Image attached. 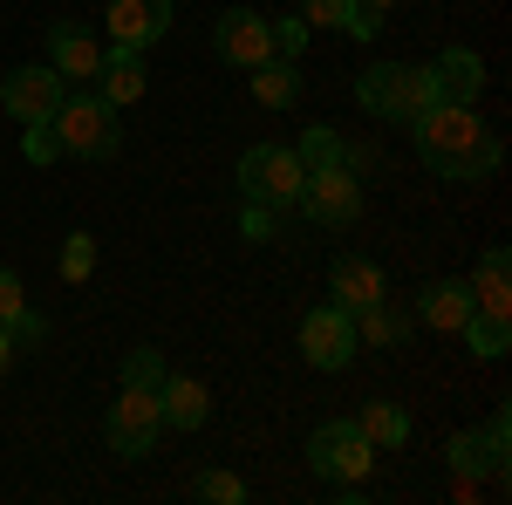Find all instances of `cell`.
<instances>
[{
    "label": "cell",
    "instance_id": "obj_1",
    "mask_svg": "<svg viewBox=\"0 0 512 505\" xmlns=\"http://www.w3.org/2000/svg\"><path fill=\"white\" fill-rule=\"evenodd\" d=\"M410 137H417L424 171L451 178V185H478V178H492L499 157H506L499 130H485V117H478V103H431L424 117L410 123Z\"/></svg>",
    "mask_w": 512,
    "mask_h": 505
},
{
    "label": "cell",
    "instance_id": "obj_26",
    "mask_svg": "<svg viewBox=\"0 0 512 505\" xmlns=\"http://www.w3.org/2000/svg\"><path fill=\"white\" fill-rule=\"evenodd\" d=\"M171 369H164V349H130L123 355V389H158Z\"/></svg>",
    "mask_w": 512,
    "mask_h": 505
},
{
    "label": "cell",
    "instance_id": "obj_36",
    "mask_svg": "<svg viewBox=\"0 0 512 505\" xmlns=\"http://www.w3.org/2000/svg\"><path fill=\"white\" fill-rule=\"evenodd\" d=\"M355 7H369V14H390L396 0H355Z\"/></svg>",
    "mask_w": 512,
    "mask_h": 505
},
{
    "label": "cell",
    "instance_id": "obj_14",
    "mask_svg": "<svg viewBox=\"0 0 512 505\" xmlns=\"http://www.w3.org/2000/svg\"><path fill=\"white\" fill-rule=\"evenodd\" d=\"M144 82H151V69H144V48H117V41H110V48H103V69H96V82H89V89H96V96H103V103H137V96H144Z\"/></svg>",
    "mask_w": 512,
    "mask_h": 505
},
{
    "label": "cell",
    "instance_id": "obj_18",
    "mask_svg": "<svg viewBox=\"0 0 512 505\" xmlns=\"http://www.w3.org/2000/svg\"><path fill=\"white\" fill-rule=\"evenodd\" d=\"M472 301H478V314H506L512 321V253L506 246H485V253H478Z\"/></svg>",
    "mask_w": 512,
    "mask_h": 505
},
{
    "label": "cell",
    "instance_id": "obj_7",
    "mask_svg": "<svg viewBox=\"0 0 512 505\" xmlns=\"http://www.w3.org/2000/svg\"><path fill=\"white\" fill-rule=\"evenodd\" d=\"M103 437H110V451L117 458H151L164 437V410H158V389H123L117 403H110V417H103Z\"/></svg>",
    "mask_w": 512,
    "mask_h": 505
},
{
    "label": "cell",
    "instance_id": "obj_23",
    "mask_svg": "<svg viewBox=\"0 0 512 505\" xmlns=\"http://www.w3.org/2000/svg\"><path fill=\"white\" fill-rule=\"evenodd\" d=\"M410 328H417V321H403V314H390L383 301H376V308H362V314H355V342H376V349H390V342H403Z\"/></svg>",
    "mask_w": 512,
    "mask_h": 505
},
{
    "label": "cell",
    "instance_id": "obj_8",
    "mask_svg": "<svg viewBox=\"0 0 512 505\" xmlns=\"http://www.w3.org/2000/svg\"><path fill=\"white\" fill-rule=\"evenodd\" d=\"M355 349H362V342H355L349 308H335V301H328V308H308V321H301V355H308L315 369H349Z\"/></svg>",
    "mask_w": 512,
    "mask_h": 505
},
{
    "label": "cell",
    "instance_id": "obj_28",
    "mask_svg": "<svg viewBox=\"0 0 512 505\" xmlns=\"http://www.w3.org/2000/svg\"><path fill=\"white\" fill-rule=\"evenodd\" d=\"M192 492H198V499H212V505H246V485H239L233 471H198Z\"/></svg>",
    "mask_w": 512,
    "mask_h": 505
},
{
    "label": "cell",
    "instance_id": "obj_17",
    "mask_svg": "<svg viewBox=\"0 0 512 505\" xmlns=\"http://www.w3.org/2000/svg\"><path fill=\"white\" fill-rule=\"evenodd\" d=\"M158 410H164V430H198L212 417V396L198 376H164L158 383Z\"/></svg>",
    "mask_w": 512,
    "mask_h": 505
},
{
    "label": "cell",
    "instance_id": "obj_29",
    "mask_svg": "<svg viewBox=\"0 0 512 505\" xmlns=\"http://www.w3.org/2000/svg\"><path fill=\"white\" fill-rule=\"evenodd\" d=\"M239 233L253 239V246H260V239H274L280 233V212H274V205H260V198H246V205H239Z\"/></svg>",
    "mask_w": 512,
    "mask_h": 505
},
{
    "label": "cell",
    "instance_id": "obj_20",
    "mask_svg": "<svg viewBox=\"0 0 512 505\" xmlns=\"http://www.w3.org/2000/svg\"><path fill=\"white\" fill-rule=\"evenodd\" d=\"M355 430H362V437H369L376 451H403V444H410V410H403V403H383V396H376V403H362Z\"/></svg>",
    "mask_w": 512,
    "mask_h": 505
},
{
    "label": "cell",
    "instance_id": "obj_11",
    "mask_svg": "<svg viewBox=\"0 0 512 505\" xmlns=\"http://www.w3.org/2000/svg\"><path fill=\"white\" fill-rule=\"evenodd\" d=\"M48 69L69 82V89H89L96 69H103V41L89 35V28H76V21H55L48 28Z\"/></svg>",
    "mask_w": 512,
    "mask_h": 505
},
{
    "label": "cell",
    "instance_id": "obj_27",
    "mask_svg": "<svg viewBox=\"0 0 512 505\" xmlns=\"http://www.w3.org/2000/svg\"><path fill=\"white\" fill-rule=\"evenodd\" d=\"M89 273H96V239L69 233L62 239V280H89Z\"/></svg>",
    "mask_w": 512,
    "mask_h": 505
},
{
    "label": "cell",
    "instance_id": "obj_5",
    "mask_svg": "<svg viewBox=\"0 0 512 505\" xmlns=\"http://www.w3.org/2000/svg\"><path fill=\"white\" fill-rule=\"evenodd\" d=\"M308 219H315L321 233H349L355 219H362V171L349 164H328V171H308V185L294 198Z\"/></svg>",
    "mask_w": 512,
    "mask_h": 505
},
{
    "label": "cell",
    "instance_id": "obj_33",
    "mask_svg": "<svg viewBox=\"0 0 512 505\" xmlns=\"http://www.w3.org/2000/svg\"><path fill=\"white\" fill-rule=\"evenodd\" d=\"M267 28H274V55H287V62L308 48V21H274V14H267Z\"/></svg>",
    "mask_w": 512,
    "mask_h": 505
},
{
    "label": "cell",
    "instance_id": "obj_6",
    "mask_svg": "<svg viewBox=\"0 0 512 505\" xmlns=\"http://www.w3.org/2000/svg\"><path fill=\"white\" fill-rule=\"evenodd\" d=\"M308 465L335 485H369V465H376V444L355 430V417H335L308 437Z\"/></svg>",
    "mask_w": 512,
    "mask_h": 505
},
{
    "label": "cell",
    "instance_id": "obj_2",
    "mask_svg": "<svg viewBox=\"0 0 512 505\" xmlns=\"http://www.w3.org/2000/svg\"><path fill=\"white\" fill-rule=\"evenodd\" d=\"M355 103L376 123H403L410 130L437 103V82H431V69H410V62H369L355 76Z\"/></svg>",
    "mask_w": 512,
    "mask_h": 505
},
{
    "label": "cell",
    "instance_id": "obj_25",
    "mask_svg": "<svg viewBox=\"0 0 512 505\" xmlns=\"http://www.w3.org/2000/svg\"><path fill=\"white\" fill-rule=\"evenodd\" d=\"M478 437H485V458H492V478L506 485V458H512V410H506V403L492 410V424L478 430Z\"/></svg>",
    "mask_w": 512,
    "mask_h": 505
},
{
    "label": "cell",
    "instance_id": "obj_30",
    "mask_svg": "<svg viewBox=\"0 0 512 505\" xmlns=\"http://www.w3.org/2000/svg\"><path fill=\"white\" fill-rule=\"evenodd\" d=\"M355 0H301V21L308 28H349Z\"/></svg>",
    "mask_w": 512,
    "mask_h": 505
},
{
    "label": "cell",
    "instance_id": "obj_35",
    "mask_svg": "<svg viewBox=\"0 0 512 505\" xmlns=\"http://www.w3.org/2000/svg\"><path fill=\"white\" fill-rule=\"evenodd\" d=\"M14 362H21V342H14V328H0V376H7Z\"/></svg>",
    "mask_w": 512,
    "mask_h": 505
},
{
    "label": "cell",
    "instance_id": "obj_10",
    "mask_svg": "<svg viewBox=\"0 0 512 505\" xmlns=\"http://www.w3.org/2000/svg\"><path fill=\"white\" fill-rule=\"evenodd\" d=\"M62 96H69V82L55 76V69H14V76L0 82V103H7V117L21 123H48L55 110H62Z\"/></svg>",
    "mask_w": 512,
    "mask_h": 505
},
{
    "label": "cell",
    "instance_id": "obj_13",
    "mask_svg": "<svg viewBox=\"0 0 512 505\" xmlns=\"http://www.w3.org/2000/svg\"><path fill=\"white\" fill-rule=\"evenodd\" d=\"M328 294H335V308H376V301H390V287H383V267L376 260H362V253H342L335 267H328Z\"/></svg>",
    "mask_w": 512,
    "mask_h": 505
},
{
    "label": "cell",
    "instance_id": "obj_21",
    "mask_svg": "<svg viewBox=\"0 0 512 505\" xmlns=\"http://www.w3.org/2000/svg\"><path fill=\"white\" fill-rule=\"evenodd\" d=\"M458 342H465V349L478 355V362H499V355H506V342H512V321L506 314H465V328H458Z\"/></svg>",
    "mask_w": 512,
    "mask_h": 505
},
{
    "label": "cell",
    "instance_id": "obj_22",
    "mask_svg": "<svg viewBox=\"0 0 512 505\" xmlns=\"http://www.w3.org/2000/svg\"><path fill=\"white\" fill-rule=\"evenodd\" d=\"M294 157H301L308 171H328V164H349V144H342L335 123H308V137L294 144Z\"/></svg>",
    "mask_w": 512,
    "mask_h": 505
},
{
    "label": "cell",
    "instance_id": "obj_12",
    "mask_svg": "<svg viewBox=\"0 0 512 505\" xmlns=\"http://www.w3.org/2000/svg\"><path fill=\"white\" fill-rule=\"evenodd\" d=\"M103 28L117 48H151L171 28V0H110L103 7Z\"/></svg>",
    "mask_w": 512,
    "mask_h": 505
},
{
    "label": "cell",
    "instance_id": "obj_31",
    "mask_svg": "<svg viewBox=\"0 0 512 505\" xmlns=\"http://www.w3.org/2000/svg\"><path fill=\"white\" fill-rule=\"evenodd\" d=\"M21 157H28V164H55V157H62L55 130H48V123H28V130H21Z\"/></svg>",
    "mask_w": 512,
    "mask_h": 505
},
{
    "label": "cell",
    "instance_id": "obj_19",
    "mask_svg": "<svg viewBox=\"0 0 512 505\" xmlns=\"http://www.w3.org/2000/svg\"><path fill=\"white\" fill-rule=\"evenodd\" d=\"M246 82H253V103H260V110H287V103L301 96V69H294L287 55H267L260 69H246Z\"/></svg>",
    "mask_w": 512,
    "mask_h": 505
},
{
    "label": "cell",
    "instance_id": "obj_32",
    "mask_svg": "<svg viewBox=\"0 0 512 505\" xmlns=\"http://www.w3.org/2000/svg\"><path fill=\"white\" fill-rule=\"evenodd\" d=\"M28 308H35V301H28V287H21L14 273L0 267V328H14V321H21Z\"/></svg>",
    "mask_w": 512,
    "mask_h": 505
},
{
    "label": "cell",
    "instance_id": "obj_3",
    "mask_svg": "<svg viewBox=\"0 0 512 505\" xmlns=\"http://www.w3.org/2000/svg\"><path fill=\"white\" fill-rule=\"evenodd\" d=\"M62 157H117L123 151V123H117V103H103L96 89H69L62 110L48 117Z\"/></svg>",
    "mask_w": 512,
    "mask_h": 505
},
{
    "label": "cell",
    "instance_id": "obj_34",
    "mask_svg": "<svg viewBox=\"0 0 512 505\" xmlns=\"http://www.w3.org/2000/svg\"><path fill=\"white\" fill-rule=\"evenodd\" d=\"M342 35H355V41H376V35H383V14H369V7H355V14H349V28H342Z\"/></svg>",
    "mask_w": 512,
    "mask_h": 505
},
{
    "label": "cell",
    "instance_id": "obj_15",
    "mask_svg": "<svg viewBox=\"0 0 512 505\" xmlns=\"http://www.w3.org/2000/svg\"><path fill=\"white\" fill-rule=\"evenodd\" d=\"M472 308H478V301H472V280H431V287L417 294V321L437 328V335H458Z\"/></svg>",
    "mask_w": 512,
    "mask_h": 505
},
{
    "label": "cell",
    "instance_id": "obj_4",
    "mask_svg": "<svg viewBox=\"0 0 512 505\" xmlns=\"http://www.w3.org/2000/svg\"><path fill=\"white\" fill-rule=\"evenodd\" d=\"M301 185H308V164L294 151H280V144H253V151L239 157V192L274 205V212H287L301 198Z\"/></svg>",
    "mask_w": 512,
    "mask_h": 505
},
{
    "label": "cell",
    "instance_id": "obj_24",
    "mask_svg": "<svg viewBox=\"0 0 512 505\" xmlns=\"http://www.w3.org/2000/svg\"><path fill=\"white\" fill-rule=\"evenodd\" d=\"M444 465L458 471V478H485V471H492V458H485V437H478V430H458V437L444 444Z\"/></svg>",
    "mask_w": 512,
    "mask_h": 505
},
{
    "label": "cell",
    "instance_id": "obj_9",
    "mask_svg": "<svg viewBox=\"0 0 512 505\" xmlns=\"http://www.w3.org/2000/svg\"><path fill=\"white\" fill-rule=\"evenodd\" d=\"M212 48H219V62H233V69H260V62L274 55V28H267V14H253V7H226V14L212 21Z\"/></svg>",
    "mask_w": 512,
    "mask_h": 505
},
{
    "label": "cell",
    "instance_id": "obj_16",
    "mask_svg": "<svg viewBox=\"0 0 512 505\" xmlns=\"http://www.w3.org/2000/svg\"><path fill=\"white\" fill-rule=\"evenodd\" d=\"M431 82H437V103H478L485 62H478L472 48H444V55L431 62Z\"/></svg>",
    "mask_w": 512,
    "mask_h": 505
}]
</instances>
